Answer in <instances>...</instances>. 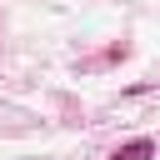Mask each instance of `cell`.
Returning a JSON list of instances; mask_svg holds the SVG:
<instances>
[{
    "label": "cell",
    "mask_w": 160,
    "mask_h": 160,
    "mask_svg": "<svg viewBox=\"0 0 160 160\" xmlns=\"http://www.w3.org/2000/svg\"><path fill=\"white\" fill-rule=\"evenodd\" d=\"M110 160H155V140H150V135H135V140L115 145V155H110Z\"/></svg>",
    "instance_id": "1"
}]
</instances>
